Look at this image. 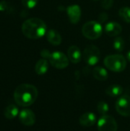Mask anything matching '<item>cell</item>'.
<instances>
[{"label": "cell", "mask_w": 130, "mask_h": 131, "mask_svg": "<svg viewBox=\"0 0 130 131\" xmlns=\"http://www.w3.org/2000/svg\"><path fill=\"white\" fill-rule=\"evenodd\" d=\"M19 114L18 107L15 104L8 105L4 110V116L8 120H13Z\"/></svg>", "instance_id": "e0dca14e"}, {"label": "cell", "mask_w": 130, "mask_h": 131, "mask_svg": "<svg viewBox=\"0 0 130 131\" xmlns=\"http://www.w3.org/2000/svg\"><path fill=\"white\" fill-rule=\"evenodd\" d=\"M116 110L121 116L130 117V96H121L116 103Z\"/></svg>", "instance_id": "ba28073f"}, {"label": "cell", "mask_w": 130, "mask_h": 131, "mask_svg": "<svg viewBox=\"0 0 130 131\" xmlns=\"http://www.w3.org/2000/svg\"><path fill=\"white\" fill-rule=\"evenodd\" d=\"M108 19V15L106 12H101L98 16V20L100 23H104Z\"/></svg>", "instance_id": "cb8c5ba5"}, {"label": "cell", "mask_w": 130, "mask_h": 131, "mask_svg": "<svg viewBox=\"0 0 130 131\" xmlns=\"http://www.w3.org/2000/svg\"><path fill=\"white\" fill-rule=\"evenodd\" d=\"M82 34L90 40H96L103 34V27L101 23L97 21H90L86 22L82 27Z\"/></svg>", "instance_id": "277c9868"}, {"label": "cell", "mask_w": 130, "mask_h": 131, "mask_svg": "<svg viewBox=\"0 0 130 131\" xmlns=\"http://www.w3.org/2000/svg\"><path fill=\"white\" fill-rule=\"evenodd\" d=\"M48 68H49V64L47 59L41 58L37 61L34 67V71L37 74L43 75L47 73V71H48Z\"/></svg>", "instance_id": "9a60e30c"}, {"label": "cell", "mask_w": 130, "mask_h": 131, "mask_svg": "<svg viewBox=\"0 0 130 131\" xmlns=\"http://www.w3.org/2000/svg\"><path fill=\"white\" fill-rule=\"evenodd\" d=\"M51 55V52L47 50V49H43L41 51V56L42 57V58H44V59H48L49 57Z\"/></svg>", "instance_id": "d4e9b609"}, {"label": "cell", "mask_w": 130, "mask_h": 131, "mask_svg": "<svg viewBox=\"0 0 130 131\" xmlns=\"http://www.w3.org/2000/svg\"><path fill=\"white\" fill-rule=\"evenodd\" d=\"M18 119L23 125L27 127L33 126L36 121V117L34 113L31 110L28 108L23 109L19 112Z\"/></svg>", "instance_id": "9c48e42d"}, {"label": "cell", "mask_w": 130, "mask_h": 131, "mask_svg": "<svg viewBox=\"0 0 130 131\" xmlns=\"http://www.w3.org/2000/svg\"><path fill=\"white\" fill-rule=\"evenodd\" d=\"M126 57H127V59H128V60L130 61V51H129L127 52V55H126Z\"/></svg>", "instance_id": "4316f807"}, {"label": "cell", "mask_w": 130, "mask_h": 131, "mask_svg": "<svg viewBox=\"0 0 130 131\" xmlns=\"http://www.w3.org/2000/svg\"><path fill=\"white\" fill-rule=\"evenodd\" d=\"M93 1H99V0H93Z\"/></svg>", "instance_id": "83f0119b"}, {"label": "cell", "mask_w": 130, "mask_h": 131, "mask_svg": "<svg viewBox=\"0 0 130 131\" xmlns=\"http://www.w3.org/2000/svg\"><path fill=\"white\" fill-rule=\"evenodd\" d=\"M123 92V88L122 86L119 84H112L110 85L106 89V94L113 97H120Z\"/></svg>", "instance_id": "ac0fdd59"}, {"label": "cell", "mask_w": 130, "mask_h": 131, "mask_svg": "<svg viewBox=\"0 0 130 131\" xmlns=\"http://www.w3.org/2000/svg\"><path fill=\"white\" fill-rule=\"evenodd\" d=\"M104 31L107 35L110 37H116L122 32L123 28L120 23L116 21H110L106 24Z\"/></svg>", "instance_id": "8fae6325"}, {"label": "cell", "mask_w": 130, "mask_h": 131, "mask_svg": "<svg viewBox=\"0 0 130 131\" xmlns=\"http://www.w3.org/2000/svg\"><path fill=\"white\" fill-rule=\"evenodd\" d=\"M97 111L102 116L107 115L109 112V105L105 101L99 102L97 104Z\"/></svg>", "instance_id": "44dd1931"}, {"label": "cell", "mask_w": 130, "mask_h": 131, "mask_svg": "<svg viewBox=\"0 0 130 131\" xmlns=\"http://www.w3.org/2000/svg\"><path fill=\"white\" fill-rule=\"evenodd\" d=\"M38 91L35 86L30 84H21L14 91L13 97L15 103L23 107L32 105L37 100Z\"/></svg>", "instance_id": "6da1fadb"}, {"label": "cell", "mask_w": 130, "mask_h": 131, "mask_svg": "<svg viewBox=\"0 0 130 131\" xmlns=\"http://www.w3.org/2000/svg\"><path fill=\"white\" fill-rule=\"evenodd\" d=\"M21 31L28 38L38 39L46 35L47 25L41 18H31L22 23Z\"/></svg>", "instance_id": "7a4b0ae2"}, {"label": "cell", "mask_w": 130, "mask_h": 131, "mask_svg": "<svg viewBox=\"0 0 130 131\" xmlns=\"http://www.w3.org/2000/svg\"><path fill=\"white\" fill-rule=\"evenodd\" d=\"M103 63L109 70L113 72H122L127 65L126 59L122 54L108 55L105 58Z\"/></svg>", "instance_id": "3957f363"}, {"label": "cell", "mask_w": 130, "mask_h": 131, "mask_svg": "<svg viewBox=\"0 0 130 131\" xmlns=\"http://www.w3.org/2000/svg\"><path fill=\"white\" fill-rule=\"evenodd\" d=\"M93 76L95 79L100 81H104L108 78V72L103 67H95L93 69Z\"/></svg>", "instance_id": "2e32d148"}, {"label": "cell", "mask_w": 130, "mask_h": 131, "mask_svg": "<svg viewBox=\"0 0 130 131\" xmlns=\"http://www.w3.org/2000/svg\"><path fill=\"white\" fill-rule=\"evenodd\" d=\"M120 17L127 23H130V7H122L119 10Z\"/></svg>", "instance_id": "d6986e66"}, {"label": "cell", "mask_w": 130, "mask_h": 131, "mask_svg": "<svg viewBox=\"0 0 130 131\" xmlns=\"http://www.w3.org/2000/svg\"><path fill=\"white\" fill-rule=\"evenodd\" d=\"M84 61L90 66L97 64L100 59V51L94 45H87L83 53Z\"/></svg>", "instance_id": "5b68a950"}, {"label": "cell", "mask_w": 130, "mask_h": 131, "mask_svg": "<svg viewBox=\"0 0 130 131\" xmlns=\"http://www.w3.org/2000/svg\"><path fill=\"white\" fill-rule=\"evenodd\" d=\"M67 15L68 16L69 21L74 24L76 25L80 21V17H81V8L78 5H69L67 9Z\"/></svg>", "instance_id": "30bf717a"}, {"label": "cell", "mask_w": 130, "mask_h": 131, "mask_svg": "<svg viewBox=\"0 0 130 131\" xmlns=\"http://www.w3.org/2000/svg\"><path fill=\"white\" fill-rule=\"evenodd\" d=\"M48 61L51 66L57 69H64L69 64L67 55L61 51H54L51 53Z\"/></svg>", "instance_id": "8992f818"}, {"label": "cell", "mask_w": 130, "mask_h": 131, "mask_svg": "<svg viewBox=\"0 0 130 131\" xmlns=\"http://www.w3.org/2000/svg\"><path fill=\"white\" fill-rule=\"evenodd\" d=\"M67 55L69 61L73 64H78L82 58L80 49L76 45H71L68 48Z\"/></svg>", "instance_id": "7c38bea8"}, {"label": "cell", "mask_w": 130, "mask_h": 131, "mask_svg": "<svg viewBox=\"0 0 130 131\" xmlns=\"http://www.w3.org/2000/svg\"><path fill=\"white\" fill-rule=\"evenodd\" d=\"M7 5H6V2H0V11H4V10H5L6 9V7Z\"/></svg>", "instance_id": "484cf974"}, {"label": "cell", "mask_w": 130, "mask_h": 131, "mask_svg": "<svg viewBox=\"0 0 130 131\" xmlns=\"http://www.w3.org/2000/svg\"><path fill=\"white\" fill-rule=\"evenodd\" d=\"M113 5V0H103L102 2V6L105 9H109Z\"/></svg>", "instance_id": "603a6c76"}, {"label": "cell", "mask_w": 130, "mask_h": 131, "mask_svg": "<svg viewBox=\"0 0 130 131\" xmlns=\"http://www.w3.org/2000/svg\"><path fill=\"white\" fill-rule=\"evenodd\" d=\"M47 40L50 44L54 46H58L62 41V37L61 34L55 29H50L46 33Z\"/></svg>", "instance_id": "5bb4252c"}, {"label": "cell", "mask_w": 130, "mask_h": 131, "mask_svg": "<svg viewBox=\"0 0 130 131\" xmlns=\"http://www.w3.org/2000/svg\"><path fill=\"white\" fill-rule=\"evenodd\" d=\"M97 122V117L92 112H87L83 114L79 118V123L83 127H90L93 126Z\"/></svg>", "instance_id": "4fadbf2b"}, {"label": "cell", "mask_w": 130, "mask_h": 131, "mask_svg": "<svg viewBox=\"0 0 130 131\" xmlns=\"http://www.w3.org/2000/svg\"><path fill=\"white\" fill-rule=\"evenodd\" d=\"M38 0H21L22 5L27 8H33L38 4Z\"/></svg>", "instance_id": "7402d4cb"}, {"label": "cell", "mask_w": 130, "mask_h": 131, "mask_svg": "<svg viewBox=\"0 0 130 131\" xmlns=\"http://www.w3.org/2000/svg\"><path fill=\"white\" fill-rule=\"evenodd\" d=\"M97 128L99 131H117L118 125L113 117L107 114L98 120Z\"/></svg>", "instance_id": "52a82bcc"}, {"label": "cell", "mask_w": 130, "mask_h": 131, "mask_svg": "<svg viewBox=\"0 0 130 131\" xmlns=\"http://www.w3.org/2000/svg\"><path fill=\"white\" fill-rule=\"evenodd\" d=\"M113 48L117 51H123L125 48V41L121 36L115 38L113 41Z\"/></svg>", "instance_id": "ffe728a7"}]
</instances>
